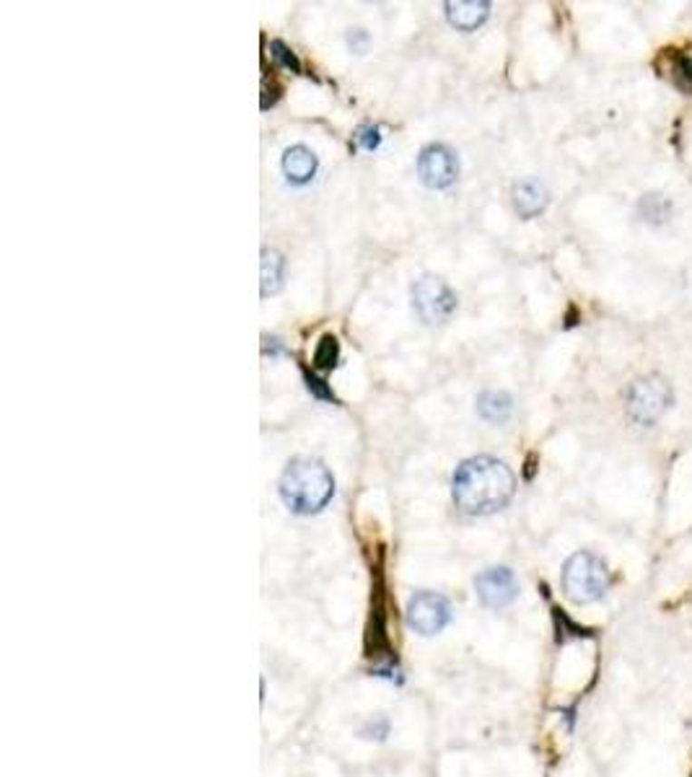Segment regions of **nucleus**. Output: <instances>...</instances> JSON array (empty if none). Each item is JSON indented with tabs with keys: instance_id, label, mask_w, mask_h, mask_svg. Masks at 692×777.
<instances>
[{
	"instance_id": "10",
	"label": "nucleus",
	"mask_w": 692,
	"mask_h": 777,
	"mask_svg": "<svg viewBox=\"0 0 692 777\" xmlns=\"http://www.w3.org/2000/svg\"><path fill=\"white\" fill-rule=\"evenodd\" d=\"M491 14L488 3H477V0H462V3H446V18L449 24L462 29V32H473L477 29Z\"/></svg>"
},
{
	"instance_id": "6",
	"label": "nucleus",
	"mask_w": 692,
	"mask_h": 777,
	"mask_svg": "<svg viewBox=\"0 0 692 777\" xmlns=\"http://www.w3.org/2000/svg\"><path fill=\"white\" fill-rule=\"evenodd\" d=\"M452 619V604L449 598L434 594V591H420L407 601V625L420 635L441 633Z\"/></svg>"
},
{
	"instance_id": "14",
	"label": "nucleus",
	"mask_w": 692,
	"mask_h": 777,
	"mask_svg": "<svg viewBox=\"0 0 692 777\" xmlns=\"http://www.w3.org/2000/svg\"><path fill=\"white\" fill-rule=\"evenodd\" d=\"M337 355H340L337 340H335L332 335H325V337L319 340V345H317V350H314V365L322 368V371H329V368H335Z\"/></svg>"
},
{
	"instance_id": "15",
	"label": "nucleus",
	"mask_w": 692,
	"mask_h": 777,
	"mask_svg": "<svg viewBox=\"0 0 692 777\" xmlns=\"http://www.w3.org/2000/svg\"><path fill=\"white\" fill-rule=\"evenodd\" d=\"M640 210H643L646 220H654V223H658V220H664V218H667V213L672 210V205L661 198V195H646V198L640 199Z\"/></svg>"
},
{
	"instance_id": "8",
	"label": "nucleus",
	"mask_w": 692,
	"mask_h": 777,
	"mask_svg": "<svg viewBox=\"0 0 692 777\" xmlns=\"http://www.w3.org/2000/svg\"><path fill=\"white\" fill-rule=\"evenodd\" d=\"M477 597L491 609H503L519 597V580L509 568H488L474 578Z\"/></svg>"
},
{
	"instance_id": "17",
	"label": "nucleus",
	"mask_w": 692,
	"mask_h": 777,
	"mask_svg": "<svg viewBox=\"0 0 692 777\" xmlns=\"http://www.w3.org/2000/svg\"><path fill=\"white\" fill-rule=\"evenodd\" d=\"M273 57L278 60V63H283L286 68H293V71H298V60H296V54L283 44V42H273Z\"/></svg>"
},
{
	"instance_id": "16",
	"label": "nucleus",
	"mask_w": 692,
	"mask_h": 777,
	"mask_svg": "<svg viewBox=\"0 0 692 777\" xmlns=\"http://www.w3.org/2000/svg\"><path fill=\"white\" fill-rule=\"evenodd\" d=\"M674 75H677V81H679L685 89L692 91V57H677Z\"/></svg>"
},
{
	"instance_id": "1",
	"label": "nucleus",
	"mask_w": 692,
	"mask_h": 777,
	"mask_svg": "<svg viewBox=\"0 0 692 777\" xmlns=\"http://www.w3.org/2000/svg\"><path fill=\"white\" fill-rule=\"evenodd\" d=\"M516 492V477L509 464L492 456H473L459 464L452 480V498L459 510L485 516L509 506Z\"/></svg>"
},
{
	"instance_id": "12",
	"label": "nucleus",
	"mask_w": 692,
	"mask_h": 777,
	"mask_svg": "<svg viewBox=\"0 0 692 777\" xmlns=\"http://www.w3.org/2000/svg\"><path fill=\"white\" fill-rule=\"evenodd\" d=\"M513 410L511 404V397L506 392H482L477 397V413L485 417L488 422H506Z\"/></svg>"
},
{
	"instance_id": "3",
	"label": "nucleus",
	"mask_w": 692,
	"mask_h": 777,
	"mask_svg": "<svg viewBox=\"0 0 692 777\" xmlns=\"http://www.w3.org/2000/svg\"><path fill=\"white\" fill-rule=\"evenodd\" d=\"M609 588V570L601 558L591 552H576L563 565V591L576 604L599 601Z\"/></svg>"
},
{
	"instance_id": "7",
	"label": "nucleus",
	"mask_w": 692,
	"mask_h": 777,
	"mask_svg": "<svg viewBox=\"0 0 692 777\" xmlns=\"http://www.w3.org/2000/svg\"><path fill=\"white\" fill-rule=\"evenodd\" d=\"M418 174L423 184H428L434 189L449 187L456 180V174H459V161H456L454 151L441 143L423 148V153H420L418 159Z\"/></svg>"
},
{
	"instance_id": "18",
	"label": "nucleus",
	"mask_w": 692,
	"mask_h": 777,
	"mask_svg": "<svg viewBox=\"0 0 692 777\" xmlns=\"http://www.w3.org/2000/svg\"><path fill=\"white\" fill-rule=\"evenodd\" d=\"M307 386H309V392H314V394H317V397H322V399H332V402H335V394H332V392H329L327 386H325V381L314 379V376H309V374H307Z\"/></svg>"
},
{
	"instance_id": "11",
	"label": "nucleus",
	"mask_w": 692,
	"mask_h": 777,
	"mask_svg": "<svg viewBox=\"0 0 692 777\" xmlns=\"http://www.w3.org/2000/svg\"><path fill=\"white\" fill-rule=\"evenodd\" d=\"M283 171H286V177L291 181L304 184V181H309L311 177H314V171H317V156L311 153L307 145H293V148L286 151V156H283Z\"/></svg>"
},
{
	"instance_id": "9",
	"label": "nucleus",
	"mask_w": 692,
	"mask_h": 777,
	"mask_svg": "<svg viewBox=\"0 0 692 777\" xmlns=\"http://www.w3.org/2000/svg\"><path fill=\"white\" fill-rule=\"evenodd\" d=\"M513 208L521 218L540 216L547 208V192L540 181L521 180L513 184Z\"/></svg>"
},
{
	"instance_id": "13",
	"label": "nucleus",
	"mask_w": 692,
	"mask_h": 777,
	"mask_svg": "<svg viewBox=\"0 0 692 777\" xmlns=\"http://www.w3.org/2000/svg\"><path fill=\"white\" fill-rule=\"evenodd\" d=\"M283 267L286 262L275 249L262 252V296H270L283 286Z\"/></svg>"
},
{
	"instance_id": "5",
	"label": "nucleus",
	"mask_w": 692,
	"mask_h": 777,
	"mask_svg": "<svg viewBox=\"0 0 692 777\" xmlns=\"http://www.w3.org/2000/svg\"><path fill=\"white\" fill-rule=\"evenodd\" d=\"M413 306L425 325H443L456 311V293L438 275H423L413 286Z\"/></svg>"
},
{
	"instance_id": "4",
	"label": "nucleus",
	"mask_w": 692,
	"mask_h": 777,
	"mask_svg": "<svg viewBox=\"0 0 692 777\" xmlns=\"http://www.w3.org/2000/svg\"><path fill=\"white\" fill-rule=\"evenodd\" d=\"M669 404H672V389L661 376L638 379L636 384H630L625 394L628 415L638 425H654Z\"/></svg>"
},
{
	"instance_id": "2",
	"label": "nucleus",
	"mask_w": 692,
	"mask_h": 777,
	"mask_svg": "<svg viewBox=\"0 0 692 777\" xmlns=\"http://www.w3.org/2000/svg\"><path fill=\"white\" fill-rule=\"evenodd\" d=\"M332 495H335V480L322 461L307 456L288 461L280 477V498L293 513L301 516L317 513L327 506Z\"/></svg>"
}]
</instances>
